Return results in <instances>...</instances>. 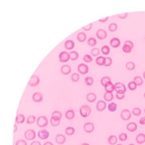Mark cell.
Here are the masks:
<instances>
[{
	"label": "cell",
	"mask_w": 145,
	"mask_h": 145,
	"mask_svg": "<svg viewBox=\"0 0 145 145\" xmlns=\"http://www.w3.org/2000/svg\"><path fill=\"white\" fill-rule=\"evenodd\" d=\"M83 60L85 62H86V63H90V62L93 61L92 57L90 56V55H88V54L85 55L84 57H83Z\"/></svg>",
	"instance_id": "obj_45"
},
{
	"label": "cell",
	"mask_w": 145,
	"mask_h": 145,
	"mask_svg": "<svg viewBox=\"0 0 145 145\" xmlns=\"http://www.w3.org/2000/svg\"><path fill=\"white\" fill-rule=\"evenodd\" d=\"M143 75H144V78L145 79V72H144V74H143Z\"/></svg>",
	"instance_id": "obj_60"
},
{
	"label": "cell",
	"mask_w": 145,
	"mask_h": 145,
	"mask_svg": "<svg viewBox=\"0 0 145 145\" xmlns=\"http://www.w3.org/2000/svg\"><path fill=\"white\" fill-rule=\"evenodd\" d=\"M124 44H128V45H130L131 47H132V48H134V44H133V42H132L131 40H126L125 41V43Z\"/></svg>",
	"instance_id": "obj_53"
},
{
	"label": "cell",
	"mask_w": 145,
	"mask_h": 145,
	"mask_svg": "<svg viewBox=\"0 0 145 145\" xmlns=\"http://www.w3.org/2000/svg\"><path fill=\"white\" fill-rule=\"evenodd\" d=\"M61 123V119H55L53 118H51L50 119V123H51V125L52 126H53V127H57V126H59V124Z\"/></svg>",
	"instance_id": "obj_32"
},
{
	"label": "cell",
	"mask_w": 145,
	"mask_h": 145,
	"mask_svg": "<svg viewBox=\"0 0 145 145\" xmlns=\"http://www.w3.org/2000/svg\"><path fill=\"white\" fill-rule=\"evenodd\" d=\"M117 145H123V144H117Z\"/></svg>",
	"instance_id": "obj_61"
},
{
	"label": "cell",
	"mask_w": 145,
	"mask_h": 145,
	"mask_svg": "<svg viewBox=\"0 0 145 145\" xmlns=\"http://www.w3.org/2000/svg\"><path fill=\"white\" fill-rule=\"evenodd\" d=\"M110 43V46H111L112 48H116L119 47L120 44H121L120 40L117 37H115V38H113V39H111Z\"/></svg>",
	"instance_id": "obj_12"
},
{
	"label": "cell",
	"mask_w": 145,
	"mask_h": 145,
	"mask_svg": "<svg viewBox=\"0 0 145 145\" xmlns=\"http://www.w3.org/2000/svg\"><path fill=\"white\" fill-rule=\"evenodd\" d=\"M61 71L62 74L67 75V74L70 73V72H71V67L70 66V65H64L63 66L61 67Z\"/></svg>",
	"instance_id": "obj_15"
},
{
	"label": "cell",
	"mask_w": 145,
	"mask_h": 145,
	"mask_svg": "<svg viewBox=\"0 0 145 145\" xmlns=\"http://www.w3.org/2000/svg\"><path fill=\"white\" fill-rule=\"evenodd\" d=\"M129 145H135V144H129Z\"/></svg>",
	"instance_id": "obj_62"
},
{
	"label": "cell",
	"mask_w": 145,
	"mask_h": 145,
	"mask_svg": "<svg viewBox=\"0 0 145 145\" xmlns=\"http://www.w3.org/2000/svg\"><path fill=\"white\" fill-rule=\"evenodd\" d=\"M97 98V96L94 93H89L86 95V99L89 102H94Z\"/></svg>",
	"instance_id": "obj_21"
},
{
	"label": "cell",
	"mask_w": 145,
	"mask_h": 145,
	"mask_svg": "<svg viewBox=\"0 0 145 145\" xmlns=\"http://www.w3.org/2000/svg\"><path fill=\"white\" fill-rule=\"evenodd\" d=\"M96 64L98 65H105V61H106V57H98L96 59Z\"/></svg>",
	"instance_id": "obj_23"
},
{
	"label": "cell",
	"mask_w": 145,
	"mask_h": 145,
	"mask_svg": "<svg viewBox=\"0 0 145 145\" xmlns=\"http://www.w3.org/2000/svg\"><path fill=\"white\" fill-rule=\"evenodd\" d=\"M111 81H110V78L109 77H103L102 79H101V84L105 86L107 83H109V82H110Z\"/></svg>",
	"instance_id": "obj_36"
},
{
	"label": "cell",
	"mask_w": 145,
	"mask_h": 145,
	"mask_svg": "<svg viewBox=\"0 0 145 145\" xmlns=\"http://www.w3.org/2000/svg\"><path fill=\"white\" fill-rule=\"evenodd\" d=\"M15 145H27V143L25 140H19L16 142Z\"/></svg>",
	"instance_id": "obj_51"
},
{
	"label": "cell",
	"mask_w": 145,
	"mask_h": 145,
	"mask_svg": "<svg viewBox=\"0 0 145 145\" xmlns=\"http://www.w3.org/2000/svg\"><path fill=\"white\" fill-rule=\"evenodd\" d=\"M108 110L110 112H115L117 110V104L115 102H111L108 105Z\"/></svg>",
	"instance_id": "obj_29"
},
{
	"label": "cell",
	"mask_w": 145,
	"mask_h": 145,
	"mask_svg": "<svg viewBox=\"0 0 145 145\" xmlns=\"http://www.w3.org/2000/svg\"><path fill=\"white\" fill-rule=\"evenodd\" d=\"M87 43H88V45L91 46V47H94V46H95V45H96V44H97V40L94 39V38L90 37V38H89V39H88Z\"/></svg>",
	"instance_id": "obj_35"
},
{
	"label": "cell",
	"mask_w": 145,
	"mask_h": 145,
	"mask_svg": "<svg viewBox=\"0 0 145 145\" xmlns=\"http://www.w3.org/2000/svg\"><path fill=\"white\" fill-rule=\"evenodd\" d=\"M112 65V59L110 57H106V61H105V66L108 67Z\"/></svg>",
	"instance_id": "obj_46"
},
{
	"label": "cell",
	"mask_w": 145,
	"mask_h": 145,
	"mask_svg": "<svg viewBox=\"0 0 145 145\" xmlns=\"http://www.w3.org/2000/svg\"><path fill=\"white\" fill-rule=\"evenodd\" d=\"M52 118H53L55 119H61L62 118V114L58 111V110H56V111H53L52 113Z\"/></svg>",
	"instance_id": "obj_25"
},
{
	"label": "cell",
	"mask_w": 145,
	"mask_h": 145,
	"mask_svg": "<svg viewBox=\"0 0 145 145\" xmlns=\"http://www.w3.org/2000/svg\"><path fill=\"white\" fill-rule=\"evenodd\" d=\"M31 145H41V144L39 142V141H34V142L31 144Z\"/></svg>",
	"instance_id": "obj_56"
},
{
	"label": "cell",
	"mask_w": 145,
	"mask_h": 145,
	"mask_svg": "<svg viewBox=\"0 0 145 145\" xmlns=\"http://www.w3.org/2000/svg\"><path fill=\"white\" fill-rule=\"evenodd\" d=\"M75 116V113L72 110H67L66 113H65V117H66V119H69V120H71L74 118Z\"/></svg>",
	"instance_id": "obj_22"
},
{
	"label": "cell",
	"mask_w": 145,
	"mask_h": 145,
	"mask_svg": "<svg viewBox=\"0 0 145 145\" xmlns=\"http://www.w3.org/2000/svg\"><path fill=\"white\" fill-rule=\"evenodd\" d=\"M79 112H80L81 115L83 117V118H85V117H88L91 113V108L89 107L87 105H84L81 106L80 110H79Z\"/></svg>",
	"instance_id": "obj_1"
},
{
	"label": "cell",
	"mask_w": 145,
	"mask_h": 145,
	"mask_svg": "<svg viewBox=\"0 0 145 145\" xmlns=\"http://www.w3.org/2000/svg\"><path fill=\"white\" fill-rule=\"evenodd\" d=\"M70 59V55L67 52H61L59 54V60L61 62H67Z\"/></svg>",
	"instance_id": "obj_5"
},
{
	"label": "cell",
	"mask_w": 145,
	"mask_h": 145,
	"mask_svg": "<svg viewBox=\"0 0 145 145\" xmlns=\"http://www.w3.org/2000/svg\"><path fill=\"white\" fill-rule=\"evenodd\" d=\"M128 88H129V89H131V90H135V89L137 88V85L136 84V82H135L134 81H130L128 83Z\"/></svg>",
	"instance_id": "obj_41"
},
{
	"label": "cell",
	"mask_w": 145,
	"mask_h": 145,
	"mask_svg": "<svg viewBox=\"0 0 145 145\" xmlns=\"http://www.w3.org/2000/svg\"><path fill=\"white\" fill-rule=\"evenodd\" d=\"M144 98H145V93H144Z\"/></svg>",
	"instance_id": "obj_63"
},
{
	"label": "cell",
	"mask_w": 145,
	"mask_h": 145,
	"mask_svg": "<svg viewBox=\"0 0 145 145\" xmlns=\"http://www.w3.org/2000/svg\"><path fill=\"white\" fill-rule=\"evenodd\" d=\"M56 142L58 144H63L65 142V136H63V135H61V134L57 135V136H56Z\"/></svg>",
	"instance_id": "obj_19"
},
{
	"label": "cell",
	"mask_w": 145,
	"mask_h": 145,
	"mask_svg": "<svg viewBox=\"0 0 145 145\" xmlns=\"http://www.w3.org/2000/svg\"><path fill=\"white\" fill-rule=\"evenodd\" d=\"M36 117L34 115H30L28 116V118L27 119V124H32L36 122Z\"/></svg>",
	"instance_id": "obj_37"
},
{
	"label": "cell",
	"mask_w": 145,
	"mask_h": 145,
	"mask_svg": "<svg viewBox=\"0 0 145 145\" xmlns=\"http://www.w3.org/2000/svg\"><path fill=\"white\" fill-rule=\"evenodd\" d=\"M71 79L72 81L74 82H77L79 81V79H80V76H79L78 73H76V72H74V73H72V76H71Z\"/></svg>",
	"instance_id": "obj_42"
},
{
	"label": "cell",
	"mask_w": 145,
	"mask_h": 145,
	"mask_svg": "<svg viewBox=\"0 0 145 145\" xmlns=\"http://www.w3.org/2000/svg\"><path fill=\"white\" fill-rule=\"evenodd\" d=\"M117 28H118V25H117V24L115 23H110L109 25V30L110 31V32H115V31L117 30Z\"/></svg>",
	"instance_id": "obj_43"
},
{
	"label": "cell",
	"mask_w": 145,
	"mask_h": 145,
	"mask_svg": "<svg viewBox=\"0 0 145 145\" xmlns=\"http://www.w3.org/2000/svg\"><path fill=\"white\" fill-rule=\"evenodd\" d=\"M65 133L68 136H72V135H73L75 133V129L72 127H69L65 129Z\"/></svg>",
	"instance_id": "obj_33"
},
{
	"label": "cell",
	"mask_w": 145,
	"mask_h": 145,
	"mask_svg": "<svg viewBox=\"0 0 145 145\" xmlns=\"http://www.w3.org/2000/svg\"><path fill=\"white\" fill-rule=\"evenodd\" d=\"M110 48L107 46V45H104L102 46V48H101V52L103 55H108L110 53Z\"/></svg>",
	"instance_id": "obj_34"
},
{
	"label": "cell",
	"mask_w": 145,
	"mask_h": 145,
	"mask_svg": "<svg viewBox=\"0 0 145 145\" xmlns=\"http://www.w3.org/2000/svg\"><path fill=\"white\" fill-rule=\"evenodd\" d=\"M136 142L140 144H142L145 142V135L143 133H140L137 135L136 136Z\"/></svg>",
	"instance_id": "obj_20"
},
{
	"label": "cell",
	"mask_w": 145,
	"mask_h": 145,
	"mask_svg": "<svg viewBox=\"0 0 145 145\" xmlns=\"http://www.w3.org/2000/svg\"><path fill=\"white\" fill-rule=\"evenodd\" d=\"M132 48L131 47L130 45H128V44H123V51L124 52V53H130L131 52H132Z\"/></svg>",
	"instance_id": "obj_30"
},
{
	"label": "cell",
	"mask_w": 145,
	"mask_h": 145,
	"mask_svg": "<svg viewBox=\"0 0 145 145\" xmlns=\"http://www.w3.org/2000/svg\"><path fill=\"white\" fill-rule=\"evenodd\" d=\"M99 53H100V50L97 48H93V49L91 50V55L92 56H94V57H98L99 55Z\"/></svg>",
	"instance_id": "obj_44"
},
{
	"label": "cell",
	"mask_w": 145,
	"mask_h": 145,
	"mask_svg": "<svg viewBox=\"0 0 145 145\" xmlns=\"http://www.w3.org/2000/svg\"><path fill=\"white\" fill-rule=\"evenodd\" d=\"M117 141H118V139H117V137L115 136H110L109 138H108V143L111 145H115L116 144Z\"/></svg>",
	"instance_id": "obj_28"
},
{
	"label": "cell",
	"mask_w": 145,
	"mask_h": 145,
	"mask_svg": "<svg viewBox=\"0 0 145 145\" xmlns=\"http://www.w3.org/2000/svg\"><path fill=\"white\" fill-rule=\"evenodd\" d=\"M44 145H53V144H52L51 142H46V143H44Z\"/></svg>",
	"instance_id": "obj_57"
},
{
	"label": "cell",
	"mask_w": 145,
	"mask_h": 145,
	"mask_svg": "<svg viewBox=\"0 0 145 145\" xmlns=\"http://www.w3.org/2000/svg\"><path fill=\"white\" fill-rule=\"evenodd\" d=\"M134 81L136 82V84L137 85H141L143 84V80L142 78H141L140 77H139V76H136V77H135L134 78Z\"/></svg>",
	"instance_id": "obj_40"
},
{
	"label": "cell",
	"mask_w": 145,
	"mask_h": 145,
	"mask_svg": "<svg viewBox=\"0 0 145 145\" xmlns=\"http://www.w3.org/2000/svg\"><path fill=\"white\" fill-rule=\"evenodd\" d=\"M97 110H98L99 112H101V111H103L106 107V103L105 101H99L98 102V103H97Z\"/></svg>",
	"instance_id": "obj_13"
},
{
	"label": "cell",
	"mask_w": 145,
	"mask_h": 145,
	"mask_svg": "<svg viewBox=\"0 0 145 145\" xmlns=\"http://www.w3.org/2000/svg\"><path fill=\"white\" fill-rule=\"evenodd\" d=\"M92 26H93L92 23H89L88 25H85V26H84L83 27H82V29H84L85 31H89L92 28Z\"/></svg>",
	"instance_id": "obj_49"
},
{
	"label": "cell",
	"mask_w": 145,
	"mask_h": 145,
	"mask_svg": "<svg viewBox=\"0 0 145 145\" xmlns=\"http://www.w3.org/2000/svg\"><path fill=\"white\" fill-rule=\"evenodd\" d=\"M81 145H89V144H82Z\"/></svg>",
	"instance_id": "obj_59"
},
{
	"label": "cell",
	"mask_w": 145,
	"mask_h": 145,
	"mask_svg": "<svg viewBox=\"0 0 145 145\" xmlns=\"http://www.w3.org/2000/svg\"><path fill=\"white\" fill-rule=\"evenodd\" d=\"M85 83L87 85H92L94 83V79L91 77H87L85 78Z\"/></svg>",
	"instance_id": "obj_39"
},
{
	"label": "cell",
	"mask_w": 145,
	"mask_h": 145,
	"mask_svg": "<svg viewBox=\"0 0 145 145\" xmlns=\"http://www.w3.org/2000/svg\"><path fill=\"white\" fill-rule=\"evenodd\" d=\"M77 40L79 42H84L86 40V35L84 33V32H79L77 36Z\"/></svg>",
	"instance_id": "obj_24"
},
{
	"label": "cell",
	"mask_w": 145,
	"mask_h": 145,
	"mask_svg": "<svg viewBox=\"0 0 145 145\" xmlns=\"http://www.w3.org/2000/svg\"><path fill=\"white\" fill-rule=\"evenodd\" d=\"M70 59H71L72 61H76V60H77V58H78V57H79L78 53H77V52H75V51H72V52H70Z\"/></svg>",
	"instance_id": "obj_31"
},
{
	"label": "cell",
	"mask_w": 145,
	"mask_h": 145,
	"mask_svg": "<svg viewBox=\"0 0 145 145\" xmlns=\"http://www.w3.org/2000/svg\"><path fill=\"white\" fill-rule=\"evenodd\" d=\"M32 99L34 102H40L43 100V94H40L39 92H36L32 95Z\"/></svg>",
	"instance_id": "obj_14"
},
{
	"label": "cell",
	"mask_w": 145,
	"mask_h": 145,
	"mask_svg": "<svg viewBox=\"0 0 145 145\" xmlns=\"http://www.w3.org/2000/svg\"><path fill=\"white\" fill-rule=\"evenodd\" d=\"M108 19H109V17H106V18H104V19H99V22L104 23V22H106V21H107Z\"/></svg>",
	"instance_id": "obj_55"
},
{
	"label": "cell",
	"mask_w": 145,
	"mask_h": 145,
	"mask_svg": "<svg viewBox=\"0 0 145 145\" xmlns=\"http://www.w3.org/2000/svg\"><path fill=\"white\" fill-rule=\"evenodd\" d=\"M38 136L41 140H46L49 137V132L47 130H43L38 132Z\"/></svg>",
	"instance_id": "obj_11"
},
{
	"label": "cell",
	"mask_w": 145,
	"mask_h": 145,
	"mask_svg": "<svg viewBox=\"0 0 145 145\" xmlns=\"http://www.w3.org/2000/svg\"><path fill=\"white\" fill-rule=\"evenodd\" d=\"M104 87H105V89H106V92L112 93L114 90H115V85H114L111 81L106 84V85L104 86Z\"/></svg>",
	"instance_id": "obj_16"
},
{
	"label": "cell",
	"mask_w": 145,
	"mask_h": 145,
	"mask_svg": "<svg viewBox=\"0 0 145 145\" xmlns=\"http://www.w3.org/2000/svg\"><path fill=\"white\" fill-rule=\"evenodd\" d=\"M36 123H37L38 127H45L48 124V120L47 119V117H45V116H40L36 120Z\"/></svg>",
	"instance_id": "obj_2"
},
{
	"label": "cell",
	"mask_w": 145,
	"mask_h": 145,
	"mask_svg": "<svg viewBox=\"0 0 145 145\" xmlns=\"http://www.w3.org/2000/svg\"><path fill=\"white\" fill-rule=\"evenodd\" d=\"M77 70L81 74L84 75L89 72V67L85 64H80L77 67Z\"/></svg>",
	"instance_id": "obj_8"
},
{
	"label": "cell",
	"mask_w": 145,
	"mask_h": 145,
	"mask_svg": "<svg viewBox=\"0 0 145 145\" xmlns=\"http://www.w3.org/2000/svg\"><path fill=\"white\" fill-rule=\"evenodd\" d=\"M132 113H133L134 115L138 116V115H140V114H141V110L140 108H138V107H135L133 109V110H132Z\"/></svg>",
	"instance_id": "obj_47"
},
{
	"label": "cell",
	"mask_w": 145,
	"mask_h": 145,
	"mask_svg": "<svg viewBox=\"0 0 145 145\" xmlns=\"http://www.w3.org/2000/svg\"><path fill=\"white\" fill-rule=\"evenodd\" d=\"M116 98H118L119 100H122L125 98V94H119V93H117L116 94Z\"/></svg>",
	"instance_id": "obj_50"
},
{
	"label": "cell",
	"mask_w": 145,
	"mask_h": 145,
	"mask_svg": "<svg viewBox=\"0 0 145 145\" xmlns=\"http://www.w3.org/2000/svg\"><path fill=\"white\" fill-rule=\"evenodd\" d=\"M24 121H25V117H24V115H22V114H19V115L16 116L15 122L17 123H24Z\"/></svg>",
	"instance_id": "obj_27"
},
{
	"label": "cell",
	"mask_w": 145,
	"mask_h": 145,
	"mask_svg": "<svg viewBox=\"0 0 145 145\" xmlns=\"http://www.w3.org/2000/svg\"><path fill=\"white\" fill-rule=\"evenodd\" d=\"M119 140L121 141H125L127 140V135L126 133H121L119 135Z\"/></svg>",
	"instance_id": "obj_48"
},
{
	"label": "cell",
	"mask_w": 145,
	"mask_h": 145,
	"mask_svg": "<svg viewBox=\"0 0 145 145\" xmlns=\"http://www.w3.org/2000/svg\"><path fill=\"white\" fill-rule=\"evenodd\" d=\"M17 131V125H15V128H14V133H15Z\"/></svg>",
	"instance_id": "obj_58"
},
{
	"label": "cell",
	"mask_w": 145,
	"mask_h": 145,
	"mask_svg": "<svg viewBox=\"0 0 145 145\" xmlns=\"http://www.w3.org/2000/svg\"><path fill=\"white\" fill-rule=\"evenodd\" d=\"M84 130L85 132L91 133L94 132V124L92 123H86L84 125Z\"/></svg>",
	"instance_id": "obj_9"
},
{
	"label": "cell",
	"mask_w": 145,
	"mask_h": 145,
	"mask_svg": "<svg viewBox=\"0 0 145 145\" xmlns=\"http://www.w3.org/2000/svg\"><path fill=\"white\" fill-rule=\"evenodd\" d=\"M140 123L142 124V125H144L145 124V117H142L141 119L140 120Z\"/></svg>",
	"instance_id": "obj_54"
},
{
	"label": "cell",
	"mask_w": 145,
	"mask_h": 145,
	"mask_svg": "<svg viewBox=\"0 0 145 145\" xmlns=\"http://www.w3.org/2000/svg\"><path fill=\"white\" fill-rule=\"evenodd\" d=\"M114 98V94L112 93H108V92H106V94H104V99L106 102H110L112 101Z\"/></svg>",
	"instance_id": "obj_26"
},
{
	"label": "cell",
	"mask_w": 145,
	"mask_h": 145,
	"mask_svg": "<svg viewBox=\"0 0 145 145\" xmlns=\"http://www.w3.org/2000/svg\"><path fill=\"white\" fill-rule=\"evenodd\" d=\"M126 68H127V70H135V64L132 61L127 62V63L126 64Z\"/></svg>",
	"instance_id": "obj_38"
},
{
	"label": "cell",
	"mask_w": 145,
	"mask_h": 145,
	"mask_svg": "<svg viewBox=\"0 0 145 145\" xmlns=\"http://www.w3.org/2000/svg\"><path fill=\"white\" fill-rule=\"evenodd\" d=\"M96 36L100 40H105L106 36H107V34H106V32L104 29H99L97 31Z\"/></svg>",
	"instance_id": "obj_10"
},
{
	"label": "cell",
	"mask_w": 145,
	"mask_h": 145,
	"mask_svg": "<svg viewBox=\"0 0 145 145\" xmlns=\"http://www.w3.org/2000/svg\"><path fill=\"white\" fill-rule=\"evenodd\" d=\"M120 115H121V118H122L123 120H129L131 119V117H132V113H131L129 110L124 109L122 110Z\"/></svg>",
	"instance_id": "obj_7"
},
{
	"label": "cell",
	"mask_w": 145,
	"mask_h": 145,
	"mask_svg": "<svg viewBox=\"0 0 145 145\" xmlns=\"http://www.w3.org/2000/svg\"><path fill=\"white\" fill-rule=\"evenodd\" d=\"M115 90L119 94H125L126 92V86L123 83L117 82L115 84Z\"/></svg>",
	"instance_id": "obj_3"
},
{
	"label": "cell",
	"mask_w": 145,
	"mask_h": 145,
	"mask_svg": "<svg viewBox=\"0 0 145 145\" xmlns=\"http://www.w3.org/2000/svg\"><path fill=\"white\" fill-rule=\"evenodd\" d=\"M65 48H66L67 50H72V48H74V42L72 40H69L65 42Z\"/></svg>",
	"instance_id": "obj_17"
},
{
	"label": "cell",
	"mask_w": 145,
	"mask_h": 145,
	"mask_svg": "<svg viewBox=\"0 0 145 145\" xmlns=\"http://www.w3.org/2000/svg\"><path fill=\"white\" fill-rule=\"evenodd\" d=\"M36 134L34 130H27V132L24 133V136L27 140H33L36 138Z\"/></svg>",
	"instance_id": "obj_6"
},
{
	"label": "cell",
	"mask_w": 145,
	"mask_h": 145,
	"mask_svg": "<svg viewBox=\"0 0 145 145\" xmlns=\"http://www.w3.org/2000/svg\"><path fill=\"white\" fill-rule=\"evenodd\" d=\"M144 112H145V110H144Z\"/></svg>",
	"instance_id": "obj_64"
},
{
	"label": "cell",
	"mask_w": 145,
	"mask_h": 145,
	"mask_svg": "<svg viewBox=\"0 0 145 145\" xmlns=\"http://www.w3.org/2000/svg\"><path fill=\"white\" fill-rule=\"evenodd\" d=\"M127 15H128V14H127V13L126 12V13L120 14V15H119L118 16H119V19H126L127 17Z\"/></svg>",
	"instance_id": "obj_52"
},
{
	"label": "cell",
	"mask_w": 145,
	"mask_h": 145,
	"mask_svg": "<svg viewBox=\"0 0 145 145\" xmlns=\"http://www.w3.org/2000/svg\"><path fill=\"white\" fill-rule=\"evenodd\" d=\"M127 129L131 132H134L137 130V125L135 123H129L127 126Z\"/></svg>",
	"instance_id": "obj_18"
},
{
	"label": "cell",
	"mask_w": 145,
	"mask_h": 145,
	"mask_svg": "<svg viewBox=\"0 0 145 145\" xmlns=\"http://www.w3.org/2000/svg\"><path fill=\"white\" fill-rule=\"evenodd\" d=\"M39 83H40V77L37 75L33 74L31 77L30 80L28 81V85L30 86H36L37 85H39Z\"/></svg>",
	"instance_id": "obj_4"
}]
</instances>
